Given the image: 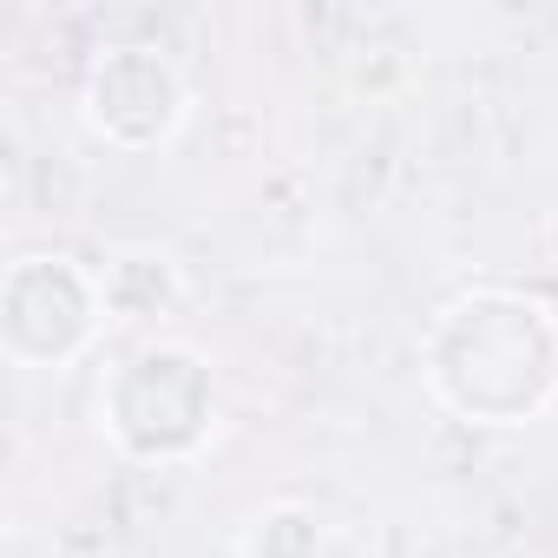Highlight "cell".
<instances>
[{"instance_id":"obj_1","label":"cell","mask_w":558,"mask_h":558,"mask_svg":"<svg viewBox=\"0 0 558 558\" xmlns=\"http://www.w3.org/2000/svg\"><path fill=\"white\" fill-rule=\"evenodd\" d=\"M421 381L440 414L519 434L558 408V310L532 290H453L421 336Z\"/></svg>"},{"instance_id":"obj_2","label":"cell","mask_w":558,"mask_h":558,"mask_svg":"<svg viewBox=\"0 0 558 558\" xmlns=\"http://www.w3.org/2000/svg\"><path fill=\"white\" fill-rule=\"evenodd\" d=\"M99 434L132 466H191L223 434V381L197 342L145 336L99 381Z\"/></svg>"},{"instance_id":"obj_3","label":"cell","mask_w":558,"mask_h":558,"mask_svg":"<svg viewBox=\"0 0 558 558\" xmlns=\"http://www.w3.org/2000/svg\"><path fill=\"white\" fill-rule=\"evenodd\" d=\"M106 329L99 276L66 250H27L0 269V355L27 375L73 368Z\"/></svg>"},{"instance_id":"obj_4","label":"cell","mask_w":558,"mask_h":558,"mask_svg":"<svg viewBox=\"0 0 558 558\" xmlns=\"http://www.w3.org/2000/svg\"><path fill=\"white\" fill-rule=\"evenodd\" d=\"M80 119L106 151H125V158L171 151L191 125V80L178 73L171 53L145 40L106 47L80 80Z\"/></svg>"},{"instance_id":"obj_5","label":"cell","mask_w":558,"mask_h":558,"mask_svg":"<svg viewBox=\"0 0 558 558\" xmlns=\"http://www.w3.org/2000/svg\"><path fill=\"white\" fill-rule=\"evenodd\" d=\"M93 276H99V303H106L112 329H151V323L178 316V303L191 290L184 263L158 243H119V250H106V263Z\"/></svg>"},{"instance_id":"obj_6","label":"cell","mask_w":558,"mask_h":558,"mask_svg":"<svg viewBox=\"0 0 558 558\" xmlns=\"http://www.w3.org/2000/svg\"><path fill=\"white\" fill-rule=\"evenodd\" d=\"M230 551L236 558H329V519L303 499H263L256 512H243Z\"/></svg>"}]
</instances>
